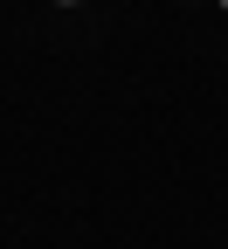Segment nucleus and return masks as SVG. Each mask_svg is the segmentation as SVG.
Listing matches in <instances>:
<instances>
[{
    "label": "nucleus",
    "instance_id": "1",
    "mask_svg": "<svg viewBox=\"0 0 228 249\" xmlns=\"http://www.w3.org/2000/svg\"><path fill=\"white\" fill-rule=\"evenodd\" d=\"M62 7H76V0H62Z\"/></svg>",
    "mask_w": 228,
    "mask_h": 249
},
{
    "label": "nucleus",
    "instance_id": "2",
    "mask_svg": "<svg viewBox=\"0 0 228 249\" xmlns=\"http://www.w3.org/2000/svg\"><path fill=\"white\" fill-rule=\"evenodd\" d=\"M221 7H228V0H221Z\"/></svg>",
    "mask_w": 228,
    "mask_h": 249
}]
</instances>
